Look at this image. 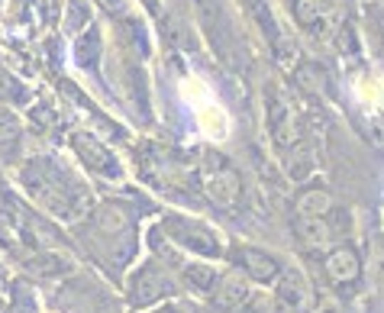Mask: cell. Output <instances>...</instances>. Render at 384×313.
Listing matches in <instances>:
<instances>
[{"mask_svg":"<svg viewBox=\"0 0 384 313\" xmlns=\"http://www.w3.org/2000/svg\"><path fill=\"white\" fill-rule=\"evenodd\" d=\"M7 313H36V304L26 297V294H23V287H20V294H16V304L10 307Z\"/></svg>","mask_w":384,"mask_h":313,"instance_id":"19","label":"cell"},{"mask_svg":"<svg viewBox=\"0 0 384 313\" xmlns=\"http://www.w3.org/2000/svg\"><path fill=\"white\" fill-rule=\"evenodd\" d=\"M75 146H78V152H81L84 159H91V168H104V171H107V168H110V165H107V161H110V159H107V152H104V149H97V146H94L91 139H87V142H84V139H78Z\"/></svg>","mask_w":384,"mask_h":313,"instance_id":"15","label":"cell"},{"mask_svg":"<svg viewBox=\"0 0 384 313\" xmlns=\"http://www.w3.org/2000/svg\"><path fill=\"white\" fill-rule=\"evenodd\" d=\"M29 268L39 275H58V272H65V262L58 255H39L29 262Z\"/></svg>","mask_w":384,"mask_h":313,"instance_id":"16","label":"cell"},{"mask_svg":"<svg viewBox=\"0 0 384 313\" xmlns=\"http://www.w3.org/2000/svg\"><path fill=\"white\" fill-rule=\"evenodd\" d=\"M268 123H272V132L274 139L281 142V146H291L294 139H297V123H294V110L287 100H274L272 110H268Z\"/></svg>","mask_w":384,"mask_h":313,"instance_id":"8","label":"cell"},{"mask_svg":"<svg viewBox=\"0 0 384 313\" xmlns=\"http://www.w3.org/2000/svg\"><path fill=\"white\" fill-rule=\"evenodd\" d=\"M210 291H213L217 307H223V310H239V307L249 300V281H245L239 272H230V275H223L220 281H213Z\"/></svg>","mask_w":384,"mask_h":313,"instance_id":"6","label":"cell"},{"mask_svg":"<svg viewBox=\"0 0 384 313\" xmlns=\"http://www.w3.org/2000/svg\"><path fill=\"white\" fill-rule=\"evenodd\" d=\"M294 230H297V236H301L307 245H314V249H320V245L329 243V223L323 220V216H297Z\"/></svg>","mask_w":384,"mask_h":313,"instance_id":"9","label":"cell"},{"mask_svg":"<svg viewBox=\"0 0 384 313\" xmlns=\"http://www.w3.org/2000/svg\"><path fill=\"white\" fill-rule=\"evenodd\" d=\"M239 174L230 171V168L220 165L217 174H210V181H207V194L213 203H220V207H233V203L239 201Z\"/></svg>","mask_w":384,"mask_h":313,"instance_id":"7","label":"cell"},{"mask_svg":"<svg viewBox=\"0 0 384 313\" xmlns=\"http://www.w3.org/2000/svg\"><path fill=\"white\" fill-rule=\"evenodd\" d=\"M323 272H326V278L333 281V285L346 287V285H356L358 275H362V262H358L356 249H349V245H339V249H333L326 255V262H323Z\"/></svg>","mask_w":384,"mask_h":313,"instance_id":"5","label":"cell"},{"mask_svg":"<svg viewBox=\"0 0 384 313\" xmlns=\"http://www.w3.org/2000/svg\"><path fill=\"white\" fill-rule=\"evenodd\" d=\"M217 281V272L210 268V265H184V285L197 294H207Z\"/></svg>","mask_w":384,"mask_h":313,"instance_id":"10","label":"cell"},{"mask_svg":"<svg viewBox=\"0 0 384 313\" xmlns=\"http://www.w3.org/2000/svg\"><path fill=\"white\" fill-rule=\"evenodd\" d=\"M236 258H239V268H242L252 281H259V285H274V278L281 275L278 255H272V252H265V249L242 245V249H236Z\"/></svg>","mask_w":384,"mask_h":313,"instance_id":"4","label":"cell"},{"mask_svg":"<svg viewBox=\"0 0 384 313\" xmlns=\"http://www.w3.org/2000/svg\"><path fill=\"white\" fill-rule=\"evenodd\" d=\"M165 233L175 239L181 249L201 252V255H223V243H220V233L210 230L207 223L201 220H188V216H165Z\"/></svg>","mask_w":384,"mask_h":313,"instance_id":"1","label":"cell"},{"mask_svg":"<svg viewBox=\"0 0 384 313\" xmlns=\"http://www.w3.org/2000/svg\"><path fill=\"white\" fill-rule=\"evenodd\" d=\"M20 136V126L10 113H0V142H14Z\"/></svg>","mask_w":384,"mask_h":313,"instance_id":"18","label":"cell"},{"mask_svg":"<svg viewBox=\"0 0 384 313\" xmlns=\"http://www.w3.org/2000/svg\"><path fill=\"white\" fill-rule=\"evenodd\" d=\"M152 313H184L181 307H175V304H168V307H161V310H152Z\"/></svg>","mask_w":384,"mask_h":313,"instance_id":"20","label":"cell"},{"mask_svg":"<svg viewBox=\"0 0 384 313\" xmlns=\"http://www.w3.org/2000/svg\"><path fill=\"white\" fill-rule=\"evenodd\" d=\"M274 304L284 313H304L310 307V287L301 272H281L274 278Z\"/></svg>","mask_w":384,"mask_h":313,"instance_id":"3","label":"cell"},{"mask_svg":"<svg viewBox=\"0 0 384 313\" xmlns=\"http://www.w3.org/2000/svg\"><path fill=\"white\" fill-rule=\"evenodd\" d=\"M310 171H314L310 152L304 146H297L294 149V155H291V161H287V174H291V178H304V174H310Z\"/></svg>","mask_w":384,"mask_h":313,"instance_id":"14","label":"cell"},{"mask_svg":"<svg viewBox=\"0 0 384 313\" xmlns=\"http://www.w3.org/2000/svg\"><path fill=\"white\" fill-rule=\"evenodd\" d=\"M171 294H175V281L168 278L155 262L139 265V268L133 272V278H129V285H126V297H129L133 307L159 304V300L171 297Z\"/></svg>","mask_w":384,"mask_h":313,"instance_id":"2","label":"cell"},{"mask_svg":"<svg viewBox=\"0 0 384 313\" xmlns=\"http://www.w3.org/2000/svg\"><path fill=\"white\" fill-rule=\"evenodd\" d=\"M326 210H329V194L320 188L304 191V194L297 197V213L301 216H323Z\"/></svg>","mask_w":384,"mask_h":313,"instance_id":"11","label":"cell"},{"mask_svg":"<svg viewBox=\"0 0 384 313\" xmlns=\"http://www.w3.org/2000/svg\"><path fill=\"white\" fill-rule=\"evenodd\" d=\"M245 304L249 307H245L242 313H284L274 300H268V297H252V300H245Z\"/></svg>","mask_w":384,"mask_h":313,"instance_id":"17","label":"cell"},{"mask_svg":"<svg viewBox=\"0 0 384 313\" xmlns=\"http://www.w3.org/2000/svg\"><path fill=\"white\" fill-rule=\"evenodd\" d=\"M97 226L107 233V236H119V233L129 230V220L119 207H100L97 210Z\"/></svg>","mask_w":384,"mask_h":313,"instance_id":"12","label":"cell"},{"mask_svg":"<svg viewBox=\"0 0 384 313\" xmlns=\"http://www.w3.org/2000/svg\"><path fill=\"white\" fill-rule=\"evenodd\" d=\"M323 16H326V0H301L297 4V20L304 26H316Z\"/></svg>","mask_w":384,"mask_h":313,"instance_id":"13","label":"cell"}]
</instances>
